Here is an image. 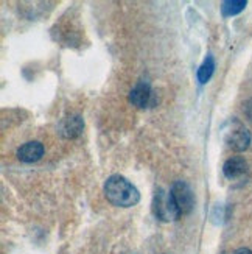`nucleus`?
<instances>
[{"mask_svg":"<svg viewBox=\"0 0 252 254\" xmlns=\"http://www.w3.org/2000/svg\"><path fill=\"white\" fill-rule=\"evenodd\" d=\"M129 102L137 108H148L154 103V92L145 81H139L129 92Z\"/></svg>","mask_w":252,"mask_h":254,"instance_id":"5","label":"nucleus"},{"mask_svg":"<svg viewBox=\"0 0 252 254\" xmlns=\"http://www.w3.org/2000/svg\"><path fill=\"white\" fill-rule=\"evenodd\" d=\"M215 72V60L212 55H207V58L204 60V63L200 65L198 69V81L201 84H205L212 78V75Z\"/></svg>","mask_w":252,"mask_h":254,"instance_id":"9","label":"nucleus"},{"mask_svg":"<svg viewBox=\"0 0 252 254\" xmlns=\"http://www.w3.org/2000/svg\"><path fill=\"white\" fill-rule=\"evenodd\" d=\"M44 154V145L38 140H31V142H27L24 143L19 150H17V158L19 161L22 162H27V164H31V162H36L42 158Z\"/></svg>","mask_w":252,"mask_h":254,"instance_id":"6","label":"nucleus"},{"mask_svg":"<svg viewBox=\"0 0 252 254\" xmlns=\"http://www.w3.org/2000/svg\"><path fill=\"white\" fill-rule=\"evenodd\" d=\"M104 195L109 203L117 207H131L136 206L140 200V193L133 183L120 175L109 176L104 183Z\"/></svg>","mask_w":252,"mask_h":254,"instance_id":"1","label":"nucleus"},{"mask_svg":"<svg viewBox=\"0 0 252 254\" xmlns=\"http://www.w3.org/2000/svg\"><path fill=\"white\" fill-rule=\"evenodd\" d=\"M234 254H252V250H249V248H240Z\"/></svg>","mask_w":252,"mask_h":254,"instance_id":"11","label":"nucleus"},{"mask_svg":"<svg viewBox=\"0 0 252 254\" xmlns=\"http://www.w3.org/2000/svg\"><path fill=\"white\" fill-rule=\"evenodd\" d=\"M248 172V162L242 156H234L227 159L223 165V173L229 180H237Z\"/></svg>","mask_w":252,"mask_h":254,"instance_id":"7","label":"nucleus"},{"mask_svg":"<svg viewBox=\"0 0 252 254\" xmlns=\"http://www.w3.org/2000/svg\"><path fill=\"white\" fill-rule=\"evenodd\" d=\"M173 200L176 203L181 215L192 212V209L195 206V193L192 190V187L185 181H176L170 189Z\"/></svg>","mask_w":252,"mask_h":254,"instance_id":"4","label":"nucleus"},{"mask_svg":"<svg viewBox=\"0 0 252 254\" xmlns=\"http://www.w3.org/2000/svg\"><path fill=\"white\" fill-rule=\"evenodd\" d=\"M246 0H226L221 3V13L224 17H231L235 14H240L246 8Z\"/></svg>","mask_w":252,"mask_h":254,"instance_id":"10","label":"nucleus"},{"mask_svg":"<svg viewBox=\"0 0 252 254\" xmlns=\"http://www.w3.org/2000/svg\"><path fill=\"white\" fill-rule=\"evenodd\" d=\"M84 128V120L80 114L69 116L67 119H64V122L61 124V134L64 137H76L81 134V131Z\"/></svg>","mask_w":252,"mask_h":254,"instance_id":"8","label":"nucleus"},{"mask_svg":"<svg viewBox=\"0 0 252 254\" xmlns=\"http://www.w3.org/2000/svg\"><path fill=\"white\" fill-rule=\"evenodd\" d=\"M152 214H154L156 218H159L160 222H174L181 217V212L173 200L171 192H167L165 189H159L154 192V196H152Z\"/></svg>","mask_w":252,"mask_h":254,"instance_id":"2","label":"nucleus"},{"mask_svg":"<svg viewBox=\"0 0 252 254\" xmlns=\"http://www.w3.org/2000/svg\"><path fill=\"white\" fill-rule=\"evenodd\" d=\"M224 140L229 148H232L235 151H245L251 145V134L243 124H240L238 120L232 119L224 127Z\"/></svg>","mask_w":252,"mask_h":254,"instance_id":"3","label":"nucleus"}]
</instances>
